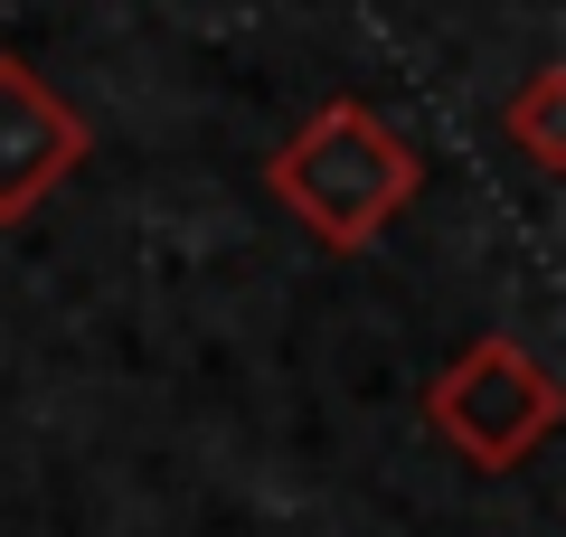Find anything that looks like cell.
<instances>
[{
    "label": "cell",
    "mask_w": 566,
    "mask_h": 537,
    "mask_svg": "<svg viewBox=\"0 0 566 537\" xmlns=\"http://www.w3.org/2000/svg\"><path fill=\"white\" fill-rule=\"evenodd\" d=\"M264 189L283 199V218L331 255H368L387 227L406 218V199L424 189V151L359 95H331L322 114H303V133L264 160Z\"/></svg>",
    "instance_id": "6da1fadb"
},
{
    "label": "cell",
    "mask_w": 566,
    "mask_h": 537,
    "mask_svg": "<svg viewBox=\"0 0 566 537\" xmlns=\"http://www.w3.org/2000/svg\"><path fill=\"white\" fill-rule=\"evenodd\" d=\"M85 170V114L29 57H0V227H29Z\"/></svg>",
    "instance_id": "3957f363"
},
{
    "label": "cell",
    "mask_w": 566,
    "mask_h": 537,
    "mask_svg": "<svg viewBox=\"0 0 566 537\" xmlns=\"http://www.w3.org/2000/svg\"><path fill=\"white\" fill-rule=\"evenodd\" d=\"M501 133L520 141L528 170H566V66H538V76L501 104Z\"/></svg>",
    "instance_id": "277c9868"
},
{
    "label": "cell",
    "mask_w": 566,
    "mask_h": 537,
    "mask_svg": "<svg viewBox=\"0 0 566 537\" xmlns=\"http://www.w3.org/2000/svg\"><path fill=\"white\" fill-rule=\"evenodd\" d=\"M424 424L472 472H520L566 424V387H557V368L538 349H520L510 330H482V339H463L444 358V378L424 387Z\"/></svg>",
    "instance_id": "7a4b0ae2"
}]
</instances>
